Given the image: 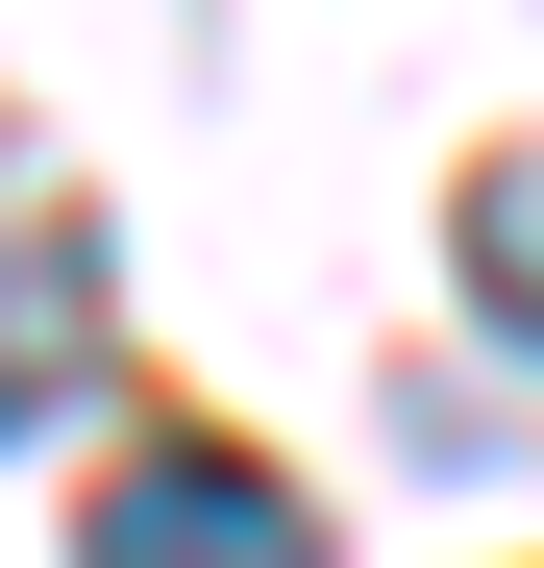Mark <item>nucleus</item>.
Masks as SVG:
<instances>
[{"label":"nucleus","instance_id":"obj_1","mask_svg":"<svg viewBox=\"0 0 544 568\" xmlns=\"http://www.w3.org/2000/svg\"><path fill=\"white\" fill-rule=\"evenodd\" d=\"M74 568H322V519L272 495L248 445H124L100 519H74Z\"/></svg>","mask_w":544,"mask_h":568},{"label":"nucleus","instance_id":"obj_3","mask_svg":"<svg viewBox=\"0 0 544 568\" xmlns=\"http://www.w3.org/2000/svg\"><path fill=\"white\" fill-rule=\"evenodd\" d=\"M445 272L495 297V346H544V149H495L471 199H445Z\"/></svg>","mask_w":544,"mask_h":568},{"label":"nucleus","instance_id":"obj_2","mask_svg":"<svg viewBox=\"0 0 544 568\" xmlns=\"http://www.w3.org/2000/svg\"><path fill=\"white\" fill-rule=\"evenodd\" d=\"M74 371H100V247L0 199V445H26V420L74 396Z\"/></svg>","mask_w":544,"mask_h":568}]
</instances>
